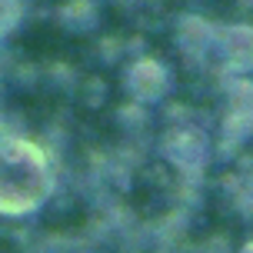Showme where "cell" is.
<instances>
[{"mask_svg": "<svg viewBox=\"0 0 253 253\" xmlns=\"http://www.w3.org/2000/svg\"><path fill=\"white\" fill-rule=\"evenodd\" d=\"M17 20V0H0V37L7 34Z\"/></svg>", "mask_w": 253, "mask_h": 253, "instance_id": "obj_2", "label": "cell"}, {"mask_svg": "<svg viewBox=\"0 0 253 253\" xmlns=\"http://www.w3.org/2000/svg\"><path fill=\"white\" fill-rule=\"evenodd\" d=\"M50 190L47 153L27 143L7 140L0 143V213H27Z\"/></svg>", "mask_w": 253, "mask_h": 253, "instance_id": "obj_1", "label": "cell"}]
</instances>
